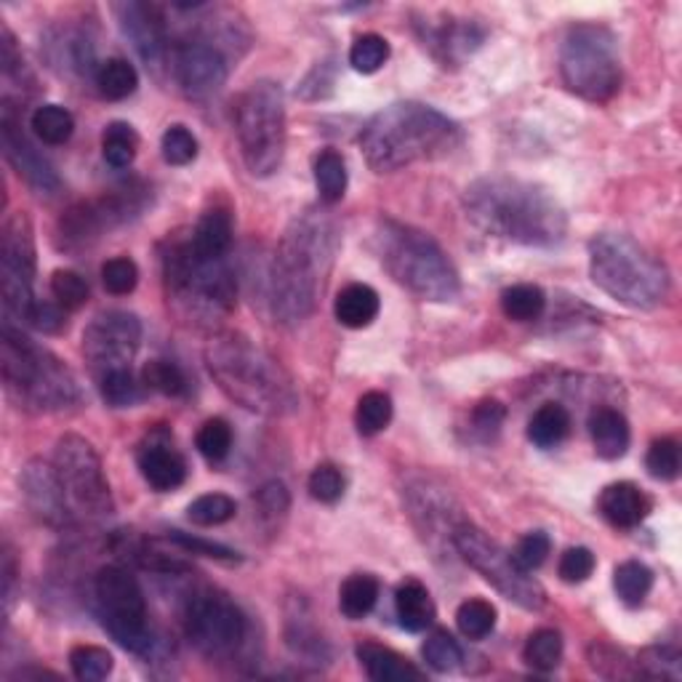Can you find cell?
<instances>
[{
	"label": "cell",
	"instance_id": "55",
	"mask_svg": "<svg viewBox=\"0 0 682 682\" xmlns=\"http://www.w3.org/2000/svg\"><path fill=\"white\" fill-rule=\"evenodd\" d=\"M549 552H552V538L544 534V531H534V534L520 538L517 547H514V552H512V558L517 560L520 568H525V571L534 573L536 568H541L544 562H547Z\"/></svg>",
	"mask_w": 682,
	"mask_h": 682
},
{
	"label": "cell",
	"instance_id": "31",
	"mask_svg": "<svg viewBox=\"0 0 682 682\" xmlns=\"http://www.w3.org/2000/svg\"><path fill=\"white\" fill-rule=\"evenodd\" d=\"M94 83H97L101 97L110 101H121L136 92L139 75H136L134 64H129L125 59H107V62L97 64Z\"/></svg>",
	"mask_w": 682,
	"mask_h": 682
},
{
	"label": "cell",
	"instance_id": "44",
	"mask_svg": "<svg viewBox=\"0 0 682 682\" xmlns=\"http://www.w3.org/2000/svg\"><path fill=\"white\" fill-rule=\"evenodd\" d=\"M101 398L112 409H131L139 400V385H136L131 368H118L110 374H101L97 379Z\"/></svg>",
	"mask_w": 682,
	"mask_h": 682
},
{
	"label": "cell",
	"instance_id": "19",
	"mask_svg": "<svg viewBox=\"0 0 682 682\" xmlns=\"http://www.w3.org/2000/svg\"><path fill=\"white\" fill-rule=\"evenodd\" d=\"M115 14L121 20L123 35L131 40L147 70L160 73L169 62V33H166V22L158 5L131 0V3H118Z\"/></svg>",
	"mask_w": 682,
	"mask_h": 682
},
{
	"label": "cell",
	"instance_id": "51",
	"mask_svg": "<svg viewBox=\"0 0 682 682\" xmlns=\"http://www.w3.org/2000/svg\"><path fill=\"white\" fill-rule=\"evenodd\" d=\"M0 62H3L0 64V70H3V77L9 86L27 88L35 83L33 73H29L25 64V57H22L20 49H16L14 35H11L5 27H3V33H0Z\"/></svg>",
	"mask_w": 682,
	"mask_h": 682
},
{
	"label": "cell",
	"instance_id": "15",
	"mask_svg": "<svg viewBox=\"0 0 682 682\" xmlns=\"http://www.w3.org/2000/svg\"><path fill=\"white\" fill-rule=\"evenodd\" d=\"M35 241L33 224L25 214H14L3 227L0 238V296L5 315L29 322L35 307Z\"/></svg>",
	"mask_w": 682,
	"mask_h": 682
},
{
	"label": "cell",
	"instance_id": "39",
	"mask_svg": "<svg viewBox=\"0 0 682 682\" xmlns=\"http://www.w3.org/2000/svg\"><path fill=\"white\" fill-rule=\"evenodd\" d=\"M523 658L536 672H552L562 658V637L558 630H538L525 643Z\"/></svg>",
	"mask_w": 682,
	"mask_h": 682
},
{
	"label": "cell",
	"instance_id": "27",
	"mask_svg": "<svg viewBox=\"0 0 682 682\" xmlns=\"http://www.w3.org/2000/svg\"><path fill=\"white\" fill-rule=\"evenodd\" d=\"M381 307V299L370 285L366 283H350L339 291L337 302H333V313H337V320L344 328H366L376 320Z\"/></svg>",
	"mask_w": 682,
	"mask_h": 682
},
{
	"label": "cell",
	"instance_id": "7",
	"mask_svg": "<svg viewBox=\"0 0 682 682\" xmlns=\"http://www.w3.org/2000/svg\"><path fill=\"white\" fill-rule=\"evenodd\" d=\"M376 254L387 272L427 302H453L462 291L456 267L427 232L394 219L376 227Z\"/></svg>",
	"mask_w": 682,
	"mask_h": 682
},
{
	"label": "cell",
	"instance_id": "33",
	"mask_svg": "<svg viewBox=\"0 0 682 682\" xmlns=\"http://www.w3.org/2000/svg\"><path fill=\"white\" fill-rule=\"evenodd\" d=\"M613 589L624 606L630 608L643 606L645 597L654 589V573H650L648 565H643V562L637 560L621 562L613 571Z\"/></svg>",
	"mask_w": 682,
	"mask_h": 682
},
{
	"label": "cell",
	"instance_id": "13",
	"mask_svg": "<svg viewBox=\"0 0 682 682\" xmlns=\"http://www.w3.org/2000/svg\"><path fill=\"white\" fill-rule=\"evenodd\" d=\"M53 470H57L59 483H62L64 496H68L73 517L101 523L115 512L110 483H107L105 470H101L97 451L81 435L59 438L57 448H53Z\"/></svg>",
	"mask_w": 682,
	"mask_h": 682
},
{
	"label": "cell",
	"instance_id": "46",
	"mask_svg": "<svg viewBox=\"0 0 682 682\" xmlns=\"http://www.w3.org/2000/svg\"><path fill=\"white\" fill-rule=\"evenodd\" d=\"M142 381L147 385V390L166 394V398H179L187 392V379H184L182 368L171 361H149L142 370Z\"/></svg>",
	"mask_w": 682,
	"mask_h": 682
},
{
	"label": "cell",
	"instance_id": "21",
	"mask_svg": "<svg viewBox=\"0 0 682 682\" xmlns=\"http://www.w3.org/2000/svg\"><path fill=\"white\" fill-rule=\"evenodd\" d=\"M0 139H3V153L9 158V163L14 166L16 173L38 193H57L59 179L53 173L51 163L33 147V142L27 139L25 131L20 129V123L11 115V107L3 105V118H0Z\"/></svg>",
	"mask_w": 682,
	"mask_h": 682
},
{
	"label": "cell",
	"instance_id": "38",
	"mask_svg": "<svg viewBox=\"0 0 682 682\" xmlns=\"http://www.w3.org/2000/svg\"><path fill=\"white\" fill-rule=\"evenodd\" d=\"M392 422V400L385 392H366L357 403L355 424L357 433L374 438V435L385 433Z\"/></svg>",
	"mask_w": 682,
	"mask_h": 682
},
{
	"label": "cell",
	"instance_id": "20",
	"mask_svg": "<svg viewBox=\"0 0 682 682\" xmlns=\"http://www.w3.org/2000/svg\"><path fill=\"white\" fill-rule=\"evenodd\" d=\"M20 483L29 512H33L40 523L51 525V528H68V525H73L75 517L73 512H70L68 496H64L62 483H59L53 464L49 466L44 462H29L25 470H22Z\"/></svg>",
	"mask_w": 682,
	"mask_h": 682
},
{
	"label": "cell",
	"instance_id": "57",
	"mask_svg": "<svg viewBox=\"0 0 682 682\" xmlns=\"http://www.w3.org/2000/svg\"><path fill=\"white\" fill-rule=\"evenodd\" d=\"M504 405L499 403V400H483L480 405H477L475 411H472V435H475L477 440L488 442L494 440L496 435L501 433V424H504Z\"/></svg>",
	"mask_w": 682,
	"mask_h": 682
},
{
	"label": "cell",
	"instance_id": "11",
	"mask_svg": "<svg viewBox=\"0 0 682 682\" xmlns=\"http://www.w3.org/2000/svg\"><path fill=\"white\" fill-rule=\"evenodd\" d=\"M97 613L105 630L136 656H147L155 648V634L149 626L147 600L139 582L123 565H105L94 579Z\"/></svg>",
	"mask_w": 682,
	"mask_h": 682
},
{
	"label": "cell",
	"instance_id": "6",
	"mask_svg": "<svg viewBox=\"0 0 682 682\" xmlns=\"http://www.w3.org/2000/svg\"><path fill=\"white\" fill-rule=\"evenodd\" d=\"M0 370L11 398L29 411L59 414L81 403V390L70 368L11 322H3Z\"/></svg>",
	"mask_w": 682,
	"mask_h": 682
},
{
	"label": "cell",
	"instance_id": "28",
	"mask_svg": "<svg viewBox=\"0 0 682 682\" xmlns=\"http://www.w3.org/2000/svg\"><path fill=\"white\" fill-rule=\"evenodd\" d=\"M193 241L197 254L208 256V259H224L227 251L232 245V217L227 208H208L203 211V217L197 219L193 235Z\"/></svg>",
	"mask_w": 682,
	"mask_h": 682
},
{
	"label": "cell",
	"instance_id": "36",
	"mask_svg": "<svg viewBox=\"0 0 682 682\" xmlns=\"http://www.w3.org/2000/svg\"><path fill=\"white\" fill-rule=\"evenodd\" d=\"M544 307H547V296H544V291L538 285L517 283L501 293V309L514 322L536 320V317H541Z\"/></svg>",
	"mask_w": 682,
	"mask_h": 682
},
{
	"label": "cell",
	"instance_id": "49",
	"mask_svg": "<svg viewBox=\"0 0 682 682\" xmlns=\"http://www.w3.org/2000/svg\"><path fill=\"white\" fill-rule=\"evenodd\" d=\"M51 293L62 309H81L88 302V283L75 269H57L51 275Z\"/></svg>",
	"mask_w": 682,
	"mask_h": 682
},
{
	"label": "cell",
	"instance_id": "5",
	"mask_svg": "<svg viewBox=\"0 0 682 682\" xmlns=\"http://www.w3.org/2000/svg\"><path fill=\"white\" fill-rule=\"evenodd\" d=\"M163 278L173 313L200 331H211L232 315L238 285L224 259L197 254L193 241H173L163 254Z\"/></svg>",
	"mask_w": 682,
	"mask_h": 682
},
{
	"label": "cell",
	"instance_id": "12",
	"mask_svg": "<svg viewBox=\"0 0 682 682\" xmlns=\"http://www.w3.org/2000/svg\"><path fill=\"white\" fill-rule=\"evenodd\" d=\"M453 547L470 568H475L488 584H494L507 600L525 610H541L547 606V592L531 576V571L517 565L512 552L494 541L472 523H462L453 531Z\"/></svg>",
	"mask_w": 682,
	"mask_h": 682
},
{
	"label": "cell",
	"instance_id": "1",
	"mask_svg": "<svg viewBox=\"0 0 682 682\" xmlns=\"http://www.w3.org/2000/svg\"><path fill=\"white\" fill-rule=\"evenodd\" d=\"M337 248V224L326 214L304 211L291 221L269 275V304L283 326H296L313 315Z\"/></svg>",
	"mask_w": 682,
	"mask_h": 682
},
{
	"label": "cell",
	"instance_id": "22",
	"mask_svg": "<svg viewBox=\"0 0 682 682\" xmlns=\"http://www.w3.org/2000/svg\"><path fill=\"white\" fill-rule=\"evenodd\" d=\"M422 38L424 46L433 51V57L438 59L442 68H448V64L464 62L483 44V29H477V25H472V22L442 20L438 25L427 22Z\"/></svg>",
	"mask_w": 682,
	"mask_h": 682
},
{
	"label": "cell",
	"instance_id": "54",
	"mask_svg": "<svg viewBox=\"0 0 682 682\" xmlns=\"http://www.w3.org/2000/svg\"><path fill=\"white\" fill-rule=\"evenodd\" d=\"M289 645L293 654L307 658V661H313V663H320L328 658V648H326V643H322V637H317V634L304 624L302 616H299V619H291Z\"/></svg>",
	"mask_w": 682,
	"mask_h": 682
},
{
	"label": "cell",
	"instance_id": "23",
	"mask_svg": "<svg viewBox=\"0 0 682 682\" xmlns=\"http://www.w3.org/2000/svg\"><path fill=\"white\" fill-rule=\"evenodd\" d=\"M136 462H139L142 477L147 480L149 488L160 490V494H169L176 490L187 480V462H184L182 453L166 440H149L139 448L136 453Z\"/></svg>",
	"mask_w": 682,
	"mask_h": 682
},
{
	"label": "cell",
	"instance_id": "48",
	"mask_svg": "<svg viewBox=\"0 0 682 682\" xmlns=\"http://www.w3.org/2000/svg\"><path fill=\"white\" fill-rule=\"evenodd\" d=\"M637 674L650 680H680L682 674V663H680V654L674 648H645L640 654L637 661Z\"/></svg>",
	"mask_w": 682,
	"mask_h": 682
},
{
	"label": "cell",
	"instance_id": "56",
	"mask_svg": "<svg viewBox=\"0 0 682 682\" xmlns=\"http://www.w3.org/2000/svg\"><path fill=\"white\" fill-rule=\"evenodd\" d=\"M309 494H313V499L322 501V504H337L341 496H344V477H341L337 466H315V472L309 475Z\"/></svg>",
	"mask_w": 682,
	"mask_h": 682
},
{
	"label": "cell",
	"instance_id": "60",
	"mask_svg": "<svg viewBox=\"0 0 682 682\" xmlns=\"http://www.w3.org/2000/svg\"><path fill=\"white\" fill-rule=\"evenodd\" d=\"M289 490H285L283 483L272 480L267 483V486L259 488V494H256V507H259V514L261 520H269V523H278V520L285 517V512H289Z\"/></svg>",
	"mask_w": 682,
	"mask_h": 682
},
{
	"label": "cell",
	"instance_id": "3",
	"mask_svg": "<svg viewBox=\"0 0 682 682\" xmlns=\"http://www.w3.org/2000/svg\"><path fill=\"white\" fill-rule=\"evenodd\" d=\"M462 142L459 125L418 101H398L376 112L361 131V149L376 173H392L448 155Z\"/></svg>",
	"mask_w": 682,
	"mask_h": 682
},
{
	"label": "cell",
	"instance_id": "62",
	"mask_svg": "<svg viewBox=\"0 0 682 682\" xmlns=\"http://www.w3.org/2000/svg\"><path fill=\"white\" fill-rule=\"evenodd\" d=\"M14 579H16V565L11 549H3V600L5 610H11V600H14Z\"/></svg>",
	"mask_w": 682,
	"mask_h": 682
},
{
	"label": "cell",
	"instance_id": "9",
	"mask_svg": "<svg viewBox=\"0 0 682 682\" xmlns=\"http://www.w3.org/2000/svg\"><path fill=\"white\" fill-rule=\"evenodd\" d=\"M238 139L245 169L254 176H272L285 155V99L275 81H256L238 101Z\"/></svg>",
	"mask_w": 682,
	"mask_h": 682
},
{
	"label": "cell",
	"instance_id": "42",
	"mask_svg": "<svg viewBox=\"0 0 682 682\" xmlns=\"http://www.w3.org/2000/svg\"><path fill=\"white\" fill-rule=\"evenodd\" d=\"M387 59H390V44L376 33L361 35L350 49V64L363 75L379 73L387 64Z\"/></svg>",
	"mask_w": 682,
	"mask_h": 682
},
{
	"label": "cell",
	"instance_id": "4",
	"mask_svg": "<svg viewBox=\"0 0 682 682\" xmlns=\"http://www.w3.org/2000/svg\"><path fill=\"white\" fill-rule=\"evenodd\" d=\"M206 363L227 398L265 416H285L299 405L289 370L243 333H219L208 341Z\"/></svg>",
	"mask_w": 682,
	"mask_h": 682
},
{
	"label": "cell",
	"instance_id": "32",
	"mask_svg": "<svg viewBox=\"0 0 682 682\" xmlns=\"http://www.w3.org/2000/svg\"><path fill=\"white\" fill-rule=\"evenodd\" d=\"M571 433V414L558 403H547L528 422V438L538 448H555Z\"/></svg>",
	"mask_w": 682,
	"mask_h": 682
},
{
	"label": "cell",
	"instance_id": "18",
	"mask_svg": "<svg viewBox=\"0 0 682 682\" xmlns=\"http://www.w3.org/2000/svg\"><path fill=\"white\" fill-rule=\"evenodd\" d=\"M171 70L179 88L190 99L206 101L217 97L224 88L230 64H227L224 51L217 44H211V40H187V44H182L173 51Z\"/></svg>",
	"mask_w": 682,
	"mask_h": 682
},
{
	"label": "cell",
	"instance_id": "10",
	"mask_svg": "<svg viewBox=\"0 0 682 682\" xmlns=\"http://www.w3.org/2000/svg\"><path fill=\"white\" fill-rule=\"evenodd\" d=\"M562 83L579 97L608 101L621 86L616 35L600 25H579L565 35L560 49Z\"/></svg>",
	"mask_w": 682,
	"mask_h": 682
},
{
	"label": "cell",
	"instance_id": "43",
	"mask_svg": "<svg viewBox=\"0 0 682 682\" xmlns=\"http://www.w3.org/2000/svg\"><path fill=\"white\" fill-rule=\"evenodd\" d=\"M238 507L227 494H206L195 499L187 507V517L200 528H214V525H224L235 517Z\"/></svg>",
	"mask_w": 682,
	"mask_h": 682
},
{
	"label": "cell",
	"instance_id": "50",
	"mask_svg": "<svg viewBox=\"0 0 682 682\" xmlns=\"http://www.w3.org/2000/svg\"><path fill=\"white\" fill-rule=\"evenodd\" d=\"M645 466H648L650 477L656 480H674L680 475V446L678 440L661 438L648 448V456H645Z\"/></svg>",
	"mask_w": 682,
	"mask_h": 682
},
{
	"label": "cell",
	"instance_id": "40",
	"mask_svg": "<svg viewBox=\"0 0 682 682\" xmlns=\"http://www.w3.org/2000/svg\"><path fill=\"white\" fill-rule=\"evenodd\" d=\"M70 667H73V674L77 680L99 682L110 678L115 661L99 645H77V648L70 650Z\"/></svg>",
	"mask_w": 682,
	"mask_h": 682
},
{
	"label": "cell",
	"instance_id": "34",
	"mask_svg": "<svg viewBox=\"0 0 682 682\" xmlns=\"http://www.w3.org/2000/svg\"><path fill=\"white\" fill-rule=\"evenodd\" d=\"M29 129H33V134L38 136L44 145L59 147L73 136L75 121L64 107L44 105L33 112V118H29Z\"/></svg>",
	"mask_w": 682,
	"mask_h": 682
},
{
	"label": "cell",
	"instance_id": "35",
	"mask_svg": "<svg viewBox=\"0 0 682 682\" xmlns=\"http://www.w3.org/2000/svg\"><path fill=\"white\" fill-rule=\"evenodd\" d=\"M315 184L317 193H320V200L333 206L339 203L346 193V166L344 158L333 149H322L315 158Z\"/></svg>",
	"mask_w": 682,
	"mask_h": 682
},
{
	"label": "cell",
	"instance_id": "53",
	"mask_svg": "<svg viewBox=\"0 0 682 682\" xmlns=\"http://www.w3.org/2000/svg\"><path fill=\"white\" fill-rule=\"evenodd\" d=\"M160 149H163V158L169 166H187L197 158V139L193 131L184 129V125H171L160 139Z\"/></svg>",
	"mask_w": 682,
	"mask_h": 682
},
{
	"label": "cell",
	"instance_id": "41",
	"mask_svg": "<svg viewBox=\"0 0 682 682\" xmlns=\"http://www.w3.org/2000/svg\"><path fill=\"white\" fill-rule=\"evenodd\" d=\"M456 624L466 640H486L496 626V608L480 597L466 600L456 610Z\"/></svg>",
	"mask_w": 682,
	"mask_h": 682
},
{
	"label": "cell",
	"instance_id": "45",
	"mask_svg": "<svg viewBox=\"0 0 682 682\" xmlns=\"http://www.w3.org/2000/svg\"><path fill=\"white\" fill-rule=\"evenodd\" d=\"M422 656L427 667L435 669V672H451L462 661V645L453 640L451 632L435 630L427 637V643L422 645Z\"/></svg>",
	"mask_w": 682,
	"mask_h": 682
},
{
	"label": "cell",
	"instance_id": "29",
	"mask_svg": "<svg viewBox=\"0 0 682 682\" xmlns=\"http://www.w3.org/2000/svg\"><path fill=\"white\" fill-rule=\"evenodd\" d=\"M394 610H398L400 626L409 632H424L435 621V602L427 586L416 579H405L394 592Z\"/></svg>",
	"mask_w": 682,
	"mask_h": 682
},
{
	"label": "cell",
	"instance_id": "58",
	"mask_svg": "<svg viewBox=\"0 0 682 682\" xmlns=\"http://www.w3.org/2000/svg\"><path fill=\"white\" fill-rule=\"evenodd\" d=\"M595 555L589 552L586 547H571L565 555L560 558V565H558V573L562 582L568 584H582L586 582V579L595 573Z\"/></svg>",
	"mask_w": 682,
	"mask_h": 682
},
{
	"label": "cell",
	"instance_id": "26",
	"mask_svg": "<svg viewBox=\"0 0 682 682\" xmlns=\"http://www.w3.org/2000/svg\"><path fill=\"white\" fill-rule=\"evenodd\" d=\"M589 435L592 442H595V451L600 459H621L630 448L632 433H630V422H626L624 414L616 409H595L589 416Z\"/></svg>",
	"mask_w": 682,
	"mask_h": 682
},
{
	"label": "cell",
	"instance_id": "47",
	"mask_svg": "<svg viewBox=\"0 0 682 682\" xmlns=\"http://www.w3.org/2000/svg\"><path fill=\"white\" fill-rule=\"evenodd\" d=\"M197 451L208 459V462H224L230 456L232 448V427L224 418H208L200 429H197L195 438Z\"/></svg>",
	"mask_w": 682,
	"mask_h": 682
},
{
	"label": "cell",
	"instance_id": "30",
	"mask_svg": "<svg viewBox=\"0 0 682 682\" xmlns=\"http://www.w3.org/2000/svg\"><path fill=\"white\" fill-rule=\"evenodd\" d=\"M379 579L370 576V573H355V576L346 579L341 584L339 592V608L346 619L357 621V619H366V616L374 610L376 600H379Z\"/></svg>",
	"mask_w": 682,
	"mask_h": 682
},
{
	"label": "cell",
	"instance_id": "59",
	"mask_svg": "<svg viewBox=\"0 0 682 682\" xmlns=\"http://www.w3.org/2000/svg\"><path fill=\"white\" fill-rule=\"evenodd\" d=\"M169 538L173 544H176V547H182L184 552H190V555H200V558H211V560H221V562L241 560L238 558L235 549L224 547V544H217V541H206V538L182 534V531H171Z\"/></svg>",
	"mask_w": 682,
	"mask_h": 682
},
{
	"label": "cell",
	"instance_id": "52",
	"mask_svg": "<svg viewBox=\"0 0 682 682\" xmlns=\"http://www.w3.org/2000/svg\"><path fill=\"white\" fill-rule=\"evenodd\" d=\"M101 283H105V289L112 296H125L139 283V267L129 256H115V259L105 261V267H101Z\"/></svg>",
	"mask_w": 682,
	"mask_h": 682
},
{
	"label": "cell",
	"instance_id": "14",
	"mask_svg": "<svg viewBox=\"0 0 682 682\" xmlns=\"http://www.w3.org/2000/svg\"><path fill=\"white\" fill-rule=\"evenodd\" d=\"M184 632L206 658L232 661L248 637V619L224 592L197 589L184 606Z\"/></svg>",
	"mask_w": 682,
	"mask_h": 682
},
{
	"label": "cell",
	"instance_id": "24",
	"mask_svg": "<svg viewBox=\"0 0 682 682\" xmlns=\"http://www.w3.org/2000/svg\"><path fill=\"white\" fill-rule=\"evenodd\" d=\"M597 507H600V514L613 528H634L650 512L648 496L634 483H613V486H608L600 494Z\"/></svg>",
	"mask_w": 682,
	"mask_h": 682
},
{
	"label": "cell",
	"instance_id": "25",
	"mask_svg": "<svg viewBox=\"0 0 682 682\" xmlns=\"http://www.w3.org/2000/svg\"><path fill=\"white\" fill-rule=\"evenodd\" d=\"M357 661L363 663L366 674L376 682H411L424 680V672L398 650L385 648L379 643H361L357 645Z\"/></svg>",
	"mask_w": 682,
	"mask_h": 682
},
{
	"label": "cell",
	"instance_id": "16",
	"mask_svg": "<svg viewBox=\"0 0 682 682\" xmlns=\"http://www.w3.org/2000/svg\"><path fill=\"white\" fill-rule=\"evenodd\" d=\"M147 190L145 187H121L112 193L97 197V200L77 203L62 217L59 224V235H62V245L68 251L86 248L94 241H99L105 232L115 230V227L125 224L134 217H139L147 206Z\"/></svg>",
	"mask_w": 682,
	"mask_h": 682
},
{
	"label": "cell",
	"instance_id": "17",
	"mask_svg": "<svg viewBox=\"0 0 682 682\" xmlns=\"http://www.w3.org/2000/svg\"><path fill=\"white\" fill-rule=\"evenodd\" d=\"M142 344V322L131 313L97 315L83 331V355L92 363L94 376L110 374L118 368H131Z\"/></svg>",
	"mask_w": 682,
	"mask_h": 682
},
{
	"label": "cell",
	"instance_id": "8",
	"mask_svg": "<svg viewBox=\"0 0 682 682\" xmlns=\"http://www.w3.org/2000/svg\"><path fill=\"white\" fill-rule=\"evenodd\" d=\"M589 275L597 289L632 309H654L669 293L667 267L621 232L592 238Z\"/></svg>",
	"mask_w": 682,
	"mask_h": 682
},
{
	"label": "cell",
	"instance_id": "37",
	"mask_svg": "<svg viewBox=\"0 0 682 682\" xmlns=\"http://www.w3.org/2000/svg\"><path fill=\"white\" fill-rule=\"evenodd\" d=\"M139 149V136L129 123H110L101 136V155L112 169H129Z\"/></svg>",
	"mask_w": 682,
	"mask_h": 682
},
{
	"label": "cell",
	"instance_id": "2",
	"mask_svg": "<svg viewBox=\"0 0 682 682\" xmlns=\"http://www.w3.org/2000/svg\"><path fill=\"white\" fill-rule=\"evenodd\" d=\"M466 217L486 235L523 245H558L565 238V211L538 184L510 176L477 179L464 193Z\"/></svg>",
	"mask_w": 682,
	"mask_h": 682
},
{
	"label": "cell",
	"instance_id": "61",
	"mask_svg": "<svg viewBox=\"0 0 682 682\" xmlns=\"http://www.w3.org/2000/svg\"><path fill=\"white\" fill-rule=\"evenodd\" d=\"M29 326L44 333H59L64 328V309L51 302H35L33 315H29Z\"/></svg>",
	"mask_w": 682,
	"mask_h": 682
}]
</instances>
